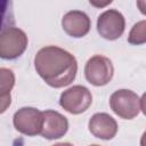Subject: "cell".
I'll return each mask as SVG.
<instances>
[{"label": "cell", "instance_id": "cell-15", "mask_svg": "<svg viewBox=\"0 0 146 146\" xmlns=\"http://www.w3.org/2000/svg\"><path fill=\"white\" fill-rule=\"evenodd\" d=\"M112 1L110 0V1H106V2H96V1H90V5H92V6H96V7H104V6H106V5H110Z\"/></svg>", "mask_w": 146, "mask_h": 146}, {"label": "cell", "instance_id": "cell-13", "mask_svg": "<svg viewBox=\"0 0 146 146\" xmlns=\"http://www.w3.org/2000/svg\"><path fill=\"white\" fill-rule=\"evenodd\" d=\"M140 110L146 115V92L141 96V99H140Z\"/></svg>", "mask_w": 146, "mask_h": 146}, {"label": "cell", "instance_id": "cell-10", "mask_svg": "<svg viewBox=\"0 0 146 146\" xmlns=\"http://www.w3.org/2000/svg\"><path fill=\"white\" fill-rule=\"evenodd\" d=\"M89 131L97 138L108 140L117 132L116 121L106 113H96L89 120Z\"/></svg>", "mask_w": 146, "mask_h": 146}, {"label": "cell", "instance_id": "cell-2", "mask_svg": "<svg viewBox=\"0 0 146 146\" xmlns=\"http://www.w3.org/2000/svg\"><path fill=\"white\" fill-rule=\"evenodd\" d=\"M27 46L26 34L17 27H3L0 36V56L5 59H15L21 56Z\"/></svg>", "mask_w": 146, "mask_h": 146}, {"label": "cell", "instance_id": "cell-6", "mask_svg": "<svg viewBox=\"0 0 146 146\" xmlns=\"http://www.w3.org/2000/svg\"><path fill=\"white\" fill-rule=\"evenodd\" d=\"M92 103L90 91L83 86H73L60 95V106L72 114H80L89 108Z\"/></svg>", "mask_w": 146, "mask_h": 146}, {"label": "cell", "instance_id": "cell-16", "mask_svg": "<svg viewBox=\"0 0 146 146\" xmlns=\"http://www.w3.org/2000/svg\"><path fill=\"white\" fill-rule=\"evenodd\" d=\"M140 146H146V131L143 133L141 139H140Z\"/></svg>", "mask_w": 146, "mask_h": 146}, {"label": "cell", "instance_id": "cell-4", "mask_svg": "<svg viewBox=\"0 0 146 146\" xmlns=\"http://www.w3.org/2000/svg\"><path fill=\"white\" fill-rule=\"evenodd\" d=\"M113 72L114 68L112 62L102 55H96L89 58L84 67L86 79L97 87L107 84L113 76Z\"/></svg>", "mask_w": 146, "mask_h": 146}, {"label": "cell", "instance_id": "cell-17", "mask_svg": "<svg viewBox=\"0 0 146 146\" xmlns=\"http://www.w3.org/2000/svg\"><path fill=\"white\" fill-rule=\"evenodd\" d=\"M52 146H73V145L70 143H58V144H55Z\"/></svg>", "mask_w": 146, "mask_h": 146}, {"label": "cell", "instance_id": "cell-18", "mask_svg": "<svg viewBox=\"0 0 146 146\" xmlns=\"http://www.w3.org/2000/svg\"><path fill=\"white\" fill-rule=\"evenodd\" d=\"M90 146H99V145H90Z\"/></svg>", "mask_w": 146, "mask_h": 146}, {"label": "cell", "instance_id": "cell-1", "mask_svg": "<svg viewBox=\"0 0 146 146\" xmlns=\"http://www.w3.org/2000/svg\"><path fill=\"white\" fill-rule=\"evenodd\" d=\"M34 66L43 81L54 88H62L73 82L78 71L74 56L56 46L40 49L34 57Z\"/></svg>", "mask_w": 146, "mask_h": 146}, {"label": "cell", "instance_id": "cell-14", "mask_svg": "<svg viewBox=\"0 0 146 146\" xmlns=\"http://www.w3.org/2000/svg\"><path fill=\"white\" fill-rule=\"evenodd\" d=\"M136 5H137V7L139 8V10H140L144 15H146V1H137Z\"/></svg>", "mask_w": 146, "mask_h": 146}, {"label": "cell", "instance_id": "cell-9", "mask_svg": "<svg viewBox=\"0 0 146 146\" xmlns=\"http://www.w3.org/2000/svg\"><path fill=\"white\" fill-rule=\"evenodd\" d=\"M44 121H43V128L41 131V136L47 139H57L63 137L67 129H68V122L65 116H63L60 113L56 111H44L43 112Z\"/></svg>", "mask_w": 146, "mask_h": 146}, {"label": "cell", "instance_id": "cell-8", "mask_svg": "<svg viewBox=\"0 0 146 146\" xmlns=\"http://www.w3.org/2000/svg\"><path fill=\"white\" fill-rule=\"evenodd\" d=\"M62 26L68 35L73 38H82L90 30V19L86 13L72 10L64 15Z\"/></svg>", "mask_w": 146, "mask_h": 146}, {"label": "cell", "instance_id": "cell-5", "mask_svg": "<svg viewBox=\"0 0 146 146\" xmlns=\"http://www.w3.org/2000/svg\"><path fill=\"white\" fill-rule=\"evenodd\" d=\"M13 121L19 132L26 136H35L42 131L44 116L43 112H40L38 108L23 107L15 113Z\"/></svg>", "mask_w": 146, "mask_h": 146}, {"label": "cell", "instance_id": "cell-3", "mask_svg": "<svg viewBox=\"0 0 146 146\" xmlns=\"http://www.w3.org/2000/svg\"><path fill=\"white\" fill-rule=\"evenodd\" d=\"M110 106L120 117L131 120L137 116L140 111V99L133 91L120 89L112 94L110 98Z\"/></svg>", "mask_w": 146, "mask_h": 146}, {"label": "cell", "instance_id": "cell-7", "mask_svg": "<svg viewBox=\"0 0 146 146\" xmlns=\"http://www.w3.org/2000/svg\"><path fill=\"white\" fill-rule=\"evenodd\" d=\"M124 26L123 15L115 9L104 11L97 19V31L106 40H116L120 38L124 32Z\"/></svg>", "mask_w": 146, "mask_h": 146}, {"label": "cell", "instance_id": "cell-11", "mask_svg": "<svg viewBox=\"0 0 146 146\" xmlns=\"http://www.w3.org/2000/svg\"><path fill=\"white\" fill-rule=\"evenodd\" d=\"M128 42L131 44H143L146 42V21H140L132 26Z\"/></svg>", "mask_w": 146, "mask_h": 146}, {"label": "cell", "instance_id": "cell-12", "mask_svg": "<svg viewBox=\"0 0 146 146\" xmlns=\"http://www.w3.org/2000/svg\"><path fill=\"white\" fill-rule=\"evenodd\" d=\"M0 76H1V82H0L1 96H10V90L15 83V76L13 72L8 68L2 67L0 70Z\"/></svg>", "mask_w": 146, "mask_h": 146}]
</instances>
